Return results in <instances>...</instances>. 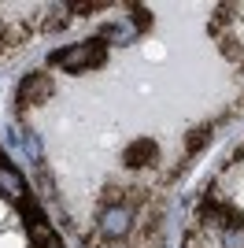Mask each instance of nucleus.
I'll return each mask as SVG.
<instances>
[{"instance_id": "1", "label": "nucleus", "mask_w": 244, "mask_h": 248, "mask_svg": "<svg viewBox=\"0 0 244 248\" xmlns=\"http://www.w3.org/2000/svg\"><path fill=\"white\" fill-rule=\"evenodd\" d=\"M104 56H107V45L96 37V41H78L71 45V48H60V52H52V63H60L63 71H85V67H96V63H104Z\"/></svg>"}, {"instance_id": "2", "label": "nucleus", "mask_w": 244, "mask_h": 248, "mask_svg": "<svg viewBox=\"0 0 244 248\" xmlns=\"http://www.w3.org/2000/svg\"><path fill=\"white\" fill-rule=\"evenodd\" d=\"M48 96H52V78L33 71L19 82V96H15V100H19V108H37V104H45Z\"/></svg>"}, {"instance_id": "3", "label": "nucleus", "mask_w": 244, "mask_h": 248, "mask_svg": "<svg viewBox=\"0 0 244 248\" xmlns=\"http://www.w3.org/2000/svg\"><path fill=\"white\" fill-rule=\"evenodd\" d=\"M22 215L30 218V241H33V248H63V241L56 237V230L41 218V211L37 207H30V200H22Z\"/></svg>"}, {"instance_id": "4", "label": "nucleus", "mask_w": 244, "mask_h": 248, "mask_svg": "<svg viewBox=\"0 0 244 248\" xmlns=\"http://www.w3.org/2000/svg\"><path fill=\"white\" fill-rule=\"evenodd\" d=\"M130 222H133V211L126 204H115V207H104V215H100V233L104 237H126L130 233Z\"/></svg>"}, {"instance_id": "5", "label": "nucleus", "mask_w": 244, "mask_h": 248, "mask_svg": "<svg viewBox=\"0 0 244 248\" xmlns=\"http://www.w3.org/2000/svg\"><path fill=\"white\" fill-rule=\"evenodd\" d=\"M122 159H126V167H133V170H137V167H152L155 159H159V145H155L152 137H137V141L122 152Z\"/></svg>"}, {"instance_id": "6", "label": "nucleus", "mask_w": 244, "mask_h": 248, "mask_svg": "<svg viewBox=\"0 0 244 248\" xmlns=\"http://www.w3.org/2000/svg\"><path fill=\"white\" fill-rule=\"evenodd\" d=\"M0 193H8L15 204L26 200V178H22L15 167H8V163H0Z\"/></svg>"}, {"instance_id": "7", "label": "nucleus", "mask_w": 244, "mask_h": 248, "mask_svg": "<svg viewBox=\"0 0 244 248\" xmlns=\"http://www.w3.org/2000/svg\"><path fill=\"white\" fill-rule=\"evenodd\" d=\"M222 248H244V218L233 215V222L222 226Z\"/></svg>"}, {"instance_id": "8", "label": "nucleus", "mask_w": 244, "mask_h": 248, "mask_svg": "<svg viewBox=\"0 0 244 248\" xmlns=\"http://www.w3.org/2000/svg\"><path fill=\"white\" fill-rule=\"evenodd\" d=\"M130 26L126 22H111V26H100V41H126L130 37Z\"/></svg>"}, {"instance_id": "9", "label": "nucleus", "mask_w": 244, "mask_h": 248, "mask_svg": "<svg viewBox=\"0 0 244 248\" xmlns=\"http://www.w3.org/2000/svg\"><path fill=\"white\" fill-rule=\"evenodd\" d=\"M60 26H67V4H63V8H52L48 11V19H45V22H41V30H60Z\"/></svg>"}, {"instance_id": "10", "label": "nucleus", "mask_w": 244, "mask_h": 248, "mask_svg": "<svg viewBox=\"0 0 244 248\" xmlns=\"http://www.w3.org/2000/svg\"><path fill=\"white\" fill-rule=\"evenodd\" d=\"M222 56H226V60H233V63H244V48L233 41V37H222Z\"/></svg>"}, {"instance_id": "11", "label": "nucleus", "mask_w": 244, "mask_h": 248, "mask_svg": "<svg viewBox=\"0 0 244 248\" xmlns=\"http://www.w3.org/2000/svg\"><path fill=\"white\" fill-rule=\"evenodd\" d=\"M207 141V130H193V137H189V145H185V155H196L200 152V145Z\"/></svg>"}, {"instance_id": "12", "label": "nucleus", "mask_w": 244, "mask_h": 248, "mask_svg": "<svg viewBox=\"0 0 244 248\" xmlns=\"http://www.w3.org/2000/svg\"><path fill=\"white\" fill-rule=\"evenodd\" d=\"M133 22H137V30H144V26L152 22V19H148V11H144L141 4H133Z\"/></svg>"}, {"instance_id": "13", "label": "nucleus", "mask_w": 244, "mask_h": 248, "mask_svg": "<svg viewBox=\"0 0 244 248\" xmlns=\"http://www.w3.org/2000/svg\"><path fill=\"white\" fill-rule=\"evenodd\" d=\"M22 145H26V152H30L33 159H41V141H37V137H26Z\"/></svg>"}]
</instances>
